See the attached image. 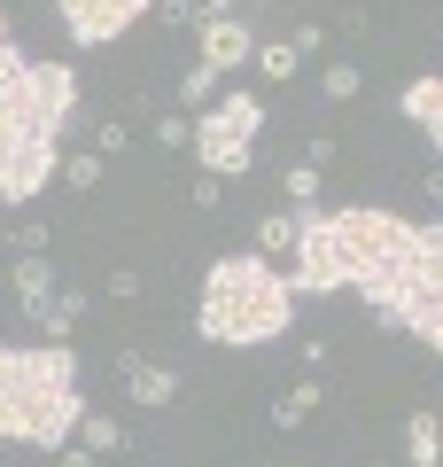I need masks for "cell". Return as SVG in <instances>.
<instances>
[{
    "mask_svg": "<svg viewBox=\"0 0 443 467\" xmlns=\"http://www.w3.org/2000/svg\"><path fill=\"white\" fill-rule=\"evenodd\" d=\"M288 288L295 296H335L358 288L381 327L420 335L443 358V226H420L405 211H304L288 250Z\"/></svg>",
    "mask_w": 443,
    "mask_h": 467,
    "instance_id": "1",
    "label": "cell"
},
{
    "mask_svg": "<svg viewBox=\"0 0 443 467\" xmlns=\"http://www.w3.org/2000/svg\"><path fill=\"white\" fill-rule=\"evenodd\" d=\"M78 70L32 63L0 16V211H24L39 187L63 171V133L78 125Z\"/></svg>",
    "mask_w": 443,
    "mask_h": 467,
    "instance_id": "2",
    "label": "cell"
},
{
    "mask_svg": "<svg viewBox=\"0 0 443 467\" xmlns=\"http://www.w3.org/2000/svg\"><path fill=\"white\" fill-rule=\"evenodd\" d=\"M86 420L78 350L70 343H0V444L63 451Z\"/></svg>",
    "mask_w": 443,
    "mask_h": 467,
    "instance_id": "3",
    "label": "cell"
},
{
    "mask_svg": "<svg viewBox=\"0 0 443 467\" xmlns=\"http://www.w3.org/2000/svg\"><path fill=\"white\" fill-rule=\"evenodd\" d=\"M195 327L202 343H233V350H257V343H280L295 327V288L273 257L242 250V257H218L202 273V296H195Z\"/></svg>",
    "mask_w": 443,
    "mask_h": 467,
    "instance_id": "4",
    "label": "cell"
},
{
    "mask_svg": "<svg viewBox=\"0 0 443 467\" xmlns=\"http://www.w3.org/2000/svg\"><path fill=\"white\" fill-rule=\"evenodd\" d=\"M257 140H264V101L249 94V86H233V94H218V101H202L195 109V164L211 171V180H249V156H257Z\"/></svg>",
    "mask_w": 443,
    "mask_h": 467,
    "instance_id": "5",
    "label": "cell"
},
{
    "mask_svg": "<svg viewBox=\"0 0 443 467\" xmlns=\"http://www.w3.org/2000/svg\"><path fill=\"white\" fill-rule=\"evenodd\" d=\"M63 8V32L78 39V47H109V39H125L140 16H156L164 0H55Z\"/></svg>",
    "mask_w": 443,
    "mask_h": 467,
    "instance_id": "6",
    "label": "cell"
},
{
    "mask_svg": "<svg viewBox=\"0 0 443 467\" xmlns=\"http://www.w3.org/2000/svg\"><path fill=\"white\" fill-rule=\"evenodd\" d=\"M249 55H257V39H249L242 16H202V24H195V63H202V70L233 78V70H249Z\"/></svg>",
    "mask_w": 443,
    "mask_h": 467,
    "instance_id": "7",
    "label": "cell"
},
{
    "mask_svg": "<svg viewBox=\"0 0 443 467\" xmlns=\"http://www.w3.org/2000/svg\"><path fill=\"white\" fill-rule=\"evenodd\" d=\"M117 374H125V398H132V405H148V413L180 398V374L156 367V358H117Z\"/></svg>",
    "mask_w": 443,
    "mask_h": 467,
    "instance_id": "8",
    "label": "cell"
},
{
    "mask_svg": "<svg viewBox=\"0 0 443 467\" xmlns=\"http://www.w3.org/2000/svg\"><path fill=\"white\" fill-rule=\"evenodd\" d=\"M397 109H405L412 125H420V133L443 149V78H436V70H428V78H412L405 94H397Z\"/></svg>",
    "mask_w": 443,
    "mask_h": 467,
    "instance_id": "9",
    "label": "cell"
},
{
    "mask_svg": "<svg viewBox=\"0 0 443 467\" xmlns=\"http://www.w3.org/2000/svg\"><path fill=\"white\" fill-rule=\"evenodd\" d=\"M16 304H24V312H47V304H55V265H47V257H39V250H24L16 257Z\"/></svg>",
    "mask_w": 443,
    "mask_h": 467,
    "instance_id": "10",
    "label": "cell"
},
{
    "mask_svg": "<svg viewBox=\"0 0 443 467\" xmlns=\"http://www.w3.org/2000/svg\"><path fill=\"white\" fill-rule=\"evenodd\" d=\"M295 226H304V211H288V202H280V211L257 218V242H249V250H257V257H288V250H295Z\"/></svg>",
    "mask_w": 443,
    "mask_h": 467,
    "instance_id": "11",
    "label": "cell"
},
{
    "mask_svg": "<svg viewBox=\"0 0 443 467\" xmlns=\"http://www.w3.org/2000/svg\"><path fill=\"white\" fill-rule=\"evenodd\" d=\"M443 460V420L436 413H412L405 420V467H436Z\"/></svg>",
    "mask_w": 443,
    "mask_h": 467,
    "instance_id": "12",
    "label": "cell"
},
{
    "mask_svg": "<svg viewBox=\"0 0 443 467\" xmlns=\"http://www.w3.org/2000/svg\"><path fill=\"white\" fill-rule=\"evenodd\" d=\"M312 413H319V374H304V382H288V389H280V405H273V429H304Z\"/></svg>",
    "mask_w": 443,
    "mask_h": 467,
    "instance_id": "13",
    "label": "cell"
},
{
    "mask_svg": "<svg viewBox=\"0 0 443 467\" xmlns=\"http://www.w3.org/2000/svg\"><path fill=\"white\" fill-rule=\"evenodd\" d=\"M249 63H257L264 86H288L295 70H304V55H295V39H257V55H249Z\"/></svg>",
    "mask_w": 443,
    "mask_h": 467,
    "instance_id": "14",
    "label": "cell"
},
{
    "mask_svg": "<svg viewBox=\"0 0 443 467\" xmlns=\"http://www.w3.org/2000/svg\"><path fill=\"white\" fill-rule=\"evenodd\" d=\"M70 444H86L101 460V451H125V420H109V413H94V405H86V420H78V436H70Z\"/></svg>",
    "mask_w": 443,
    "mask_h": 467,
    "instance_id": "15",
    "label": "cell"
},
{
    "mask_svg": "<svg viewBox=\"0 0 443 467\" xmlns=\"http://www.w3.org/2000/svg\"><path fill=\"white\" fill-rule=\"evenodd\" d=\"M101 180H109V156H101V149H78V156H63V187H70V195H94Z\"/></svg>",
    "mask_w": 443,
    "mask_h": 467,
    "instance_id": "16",
    "label": "cell"
},
{
    "mask_svg": "<svg viewBox=\"0 0 443 467\" xmlns=\"http://www.w3.org/2000/svg\"><path fill=\"white\" fill-rule=\"evenodd\" d=\"M78 319H86V296H78V288H63V296L39 312V327H47V343H70V327H78Z\"/></svg>",
    "mask_w": 443,
    "mask_h": 467,
    "instance_id": "17",
    "label": "cell"
},
{
    "mask_svg": "<svg viewBox=\"0 0 443 467\" xmlns=\"http://www.w3.org/2000/svg\"><path fill=\"white\" fill-rule=\"evenodd\" d=\"M358 86H366V70L350 63V55H335V63L319 70V94H327V101H358Z\"/></svg>",
    "mask_w": 443,
    "mask_h": 467,
    "instance_id": "18",
    "label": "cell"
},
{
    "mask_svg": "<svg viewBox=\"0 0 443 467\" xmlns=\"http://www.w3.org/2000/svg\"><path fill=\"white\" fill-rule=\"evenodd\" d=\"M288 211H319V164H295L288 171Z\"/></svg>",
    "mask_w": 443,
    "mask_h": 467,
    "instance_id": "19",
    "label": "cell"
},
{
    "mask_svg": "<svg viewBox=\"0 0 443 467\" xmlns=\"http://www.w3.org/2000/svg\"><path fill=\"white\" fill-rule=\"evenodd\" d=\"M148 133H156V149H187V140H195V117L164 109V117H156V125H148Z\"/></svg>",
    "mask_w": 443,
    "mask_h": 467,
    "instance_id": "20",
    "label": "cell"
},
{
    "mask_svg": "<svg viewBox=\"0 0 443 467\" xmlns=\"http://www.w3.org/2000/svg\"><path fill=\"white\" fill-rule=\"evenodd\" d=\"M187 202H195V211H218V202H226V180H211V171H195V187H187Z\"/></svg>",
    "mask_w": 443,
    "mask_h": 467,
    "instance_id": "21",
    "label": "cell"
},
{
    "mask_svg": "<svg viewBox=\"0 0 443 467\" xmlns=\"http://www.w3.org/2000/svg\"><path fill=\"white\" fill-rule=\"evenodd\" d=\"M94 149H101V156H117V149H125V117H109V125H94Z\"/></svg>",
    "mask_w": 443,
    "mask_h": 467,
    "instance_id": "22",
    "label": "cell"
},
{
    "mask_svg": "<svg viewBox=\"0 0 443 467\" xmlns=\"http://www.w3.org/2000/svg\"><path fill=\"white\" fill-rule=\"evenodd\" d=\"M63 467H94V451H86V444H63Z\"/></svg>",
    "mask_w": 443,
    "mask_h": 467,
    "instance_id": "23",
    "label": "cell"
},
{
    "mask_svg": "<svg viewBox=\"0 0 443 467\" xmlns=\"http://www.w3.org/2000/svg\"><path fill=\"white\" fill-rule=\"evenodd\" d=\"M374 467H389V460H374Z\"/></svg>",
    "mask_w": 443,
    "mask_h": 467,
    "instance_id": "24",
    "label": "cell"
}]
</instances>
